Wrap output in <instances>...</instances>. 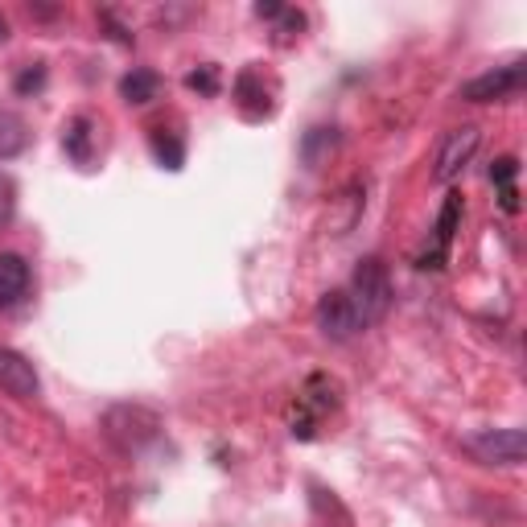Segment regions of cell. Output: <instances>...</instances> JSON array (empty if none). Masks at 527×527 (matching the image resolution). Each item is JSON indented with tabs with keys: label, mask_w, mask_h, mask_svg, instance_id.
Wrapping results in <instances>:
<instances>
[{
	"label": "cell",
	"mask_w": 527,
	"mask_h": 527,
	"mask_svg": "<svg viewBox=\"0 0 527 527\" xmlns=\"http://www.w3.org/2000/svg\"><path fill=\"white\" fill-rule=\"evenodd\" d=\"M346 297H350V305L359 309L363 326L383 322V313L392 309V276H388V264H383L379 256H367L355 268V276H350Z\"/></svg>",
	"instance_id": "1"
},
{
	"label": "cell",
	"mask_w": 527,
	"mask_h": 527,
	"mask_svg": "<svg viewBox=\"0 0 527 527\" xmlns=\"http://www.w3.org/2000/svg\"><path fill=\"white\" fill-rule=\"evenodd\" d=\"M103 433L120 449H145L161 437V416L145 404H112L103 412Z\"/></svg>",
	"instance_id": "2"
},
{
	"label": "cell",
	"mask_w": 527,
	"mask_h": 527,
	"mask_svg": "<svg viewBox=\"0 0 527 527\" xmlns=\"http://www.w3.org/2000/svg\"><path fill=\"white\" fill-rule=\"evenodd\" d=\"M462 449L470 453L474 462H482V466L511 470V466H519L527 458V433L523 429H486V433L466 437Z\"/></svg>",
	"instance_id": "3"
},
{
	"label": "cell",
	"mask_w": 527,
	"mask_h": 527,
	"mask_svg": "<svg viewBox=\"0 0 527 527\" xmlns=\"http://www.w3.org/2000/svg\"><path fill=\"white\" fill-rule=\"evenodd\" d=\"M523 87H527V62L515 58L507 66H495V70H486V75L462 83L458 99H466V103H503V99H515Z\"/></svg>",
	"instance_id": "4"
},
{
	"label": "cell",
	"mask_w": 527,
	"mask_h": 527,
	"mask_svg": "<svg viewBox=\"0 0 527 527\" xmlns=\"http://www.w3.org/2000/svg\"><path fill=\"white\" fill-rule=\"evenodd\" d=\"M313 322H318V330L330 338V342H350L355 334H363V318H359V309L350 305L346 289H334L318 301V309H313Z\"/></svg>",
	"instance_id": "5"
},
{
	"label": "cell",
	"mask_w": 527,
	"mask_h": 527,
	"mask_svg": "<svg viewBox=\"0 0 527 527\" xmlns=\"http://www.w3.org/2000/svg\"><path fill=\"white\" fill-rule=\"evenodd\" d=\"M478 145H482V128H478V124H462V128H453V132L445 136L441 153H437L433 182H437V186H449V182L458 178V173H462V169L474 161Z\"/></svg>",
	"instance_id": "6"
},
{
	"label": "cell",
	"mask_w": 527,
	"mask_h": 527,
	"mask_svg": "<svg viewBox=\"0 0 527 527\" xmlns=\"http://www.w3.org/2000/svg\"><path fill=\"white\" fill-rule=\"evenodd\" d=\"M0 392L13 396V400H38L42 396V379L33 371V363L9 346H0Z\"/></svg>",
	"instance_id": "7"
},
{
	"label": "cell",
	"mask_w": 527,
	"mask_h": 527,
	"mask_svg": "<svg viewBox=\"0 0 527 527\" xmlns=\"http://www.w3.org/2000/svg\"><path fill=\"white\" fill-rule=\"evenodd\" d=\"M29 285H33V272L25 256L0 252V309H17L29 297Z\"/></svg>",
	"instance_id": "8"
},
{
	"label": "cell",
	"mask_w": 527,
	"mask_h": 527,
	"mask_svg": "<svg viewBox=\"0 0 527 527\" xmlns=\"http://www.w3.org/2000/svg\"><path fill=\"white\" fill-rule=\"evenodd\" d=\"M338 145H342V132L334 128V124H313L305 136H301V165L305 169H326L330 161H334V153H338Z\"/></svg>",
	"instance_id": "9"
},
{
	"label": "cell",
	"mask_w": 527,
	"mask_h": 527,
	"mask_svg": "<svg viewBox=\"0 0 527 527\" xmlns=\"http://www.w3.org/2000/svg\"><path fill=\"white\" fill-rule=\"evenodd\" d=\"M62 149H66L70 161L91 165V157H95V120L91 116L66 120V128H62Z\"/></svg>",
	"instance_id": "10"
},
{
	"label": "cell",
	"mask_w": 527,
	"mask_h": 527,
	"mask_svg": "<svg viewBox=\"0 0 527 527\" xmlns=\"http://www.w3.org/2000/svg\"><path fill=\"white\" fill-rule=\"evenodd\" d=\"M29 149V124L21 112L0 108V161H13Z\"/></svg>",
	"instance_id": "11"
},
{
	"label": "cell",
	"mask_w": 527,
	"mask_h": 527,
	"mask_svg": "<svg viewBox=\"0 0 527 527\" xmlns=\"http://www.w3.org/2000/svg\"><path fill=\"white\" fill-rule=\"evenodd\" d=\"M157 91H161V75H157V70H145V66L128 70V75L120 79V99L132 103V108H140V103L157 99Z\"/></svg>",
	"instance_id": "12"
},
{
	"label": "cell",
	"mask_w": 527,
	"mask_h": 527,
	"mask_svg": "<svg viewBox=\"0 0 527 527\" xmlns=\"http://www.w3.org/2000/svg\"><path fill=\"white\" fill-rule=\"evenodd\" d=\"M458 219H462V194H449L445 206H441V219H437V260L445 256V248L453 243V231H458Z\"/></svg>",
	"instance_id": "13"
},
{
	"label": "cell",
	"mask_w": 527,
	"mask_h": 527,
	"mask_svg": "<svg viewBox=\"0 0 527 527\" xmlns=\"http://www.w3.org/2000/svg\"><path fill=\"white\" fill-rule=\"evenodd\" d=\"M515 173H519V161L515 157H499L495 165H490V182H499L503 186V202H507V210H515V190H511V182H515Z\"/></svg>",
	"instance_id": "14"
},
{
	"label": "cell",
	"mask_w": 527,
	"mask_h": 527,
	"mask_svg": "<svg viewBox=\"0 0 527 527\" xmlns=\"http://www.w3.org/2000/svg\"><path fill=\"white\" fill-rule=\"evenodd\" d=\"M13 215H17V186L9 173H0V231L13 223Z\"/></svg>",
	"instance_id": "15"
},
{
	"label": "cell",
	"mask_w": 527,
	"mask_h": 527,
	"mask_svg": "<svg viewBox=\"0 0 527 527\" xmlns=\"http://www.w3.org/2000/svg\"><path fill=\"white\" fill-rule=\"evenodd\" d=\"M186 87H194V91H202V95H215V91H219L215 66H202V70H194V75H186Z\"/></svg>",
	"instance_id": "16"
},
{
	"label": "cell",
	"mask_w": 527,
	"mask_h": 527,
	"mask_svg": "<svg viewBox=\"0 0 527 527\" xmlns=\"http://www.w3.org/2000/svg\"><path fill=\"white\" fill-rule=\"evenodd\" d=\"M42 83H46V66H42V62H38V66H29V70H21V75H17V91H21V95L42 91Z\"/></svg>",
	"instance_id": "17"
},
{
	"label": "cell",
	"mask_w": 527,
	"mask_h": 527,
	"mask_svg": "<svg viewBox=\"0 0 527 527\" xmlns=\"http://www.w3.org/2000/svg\"><path fill=\"white\" fill-rule=\"evenodd\" d=\"M280 13H285V5H264V0L256 5V17H260V21H276Z\"/></svg>",
	"instance_id": "18"
},
{
	"label": "cell",
	"mask_w": 527,
	"mask_h": 527,
	"mask_svg": "<svg viewBox=\"0 0 527 527\" xmlns=\"http://www.w3.org/2000/svg\"><path fill=\"white\" fill-rule=\"evenodd\" d=\"M9 38H13V25H9V17H5V13H0V46H5Z\"/></svg>",
	"instance_id": "19"
}]
</instances>
